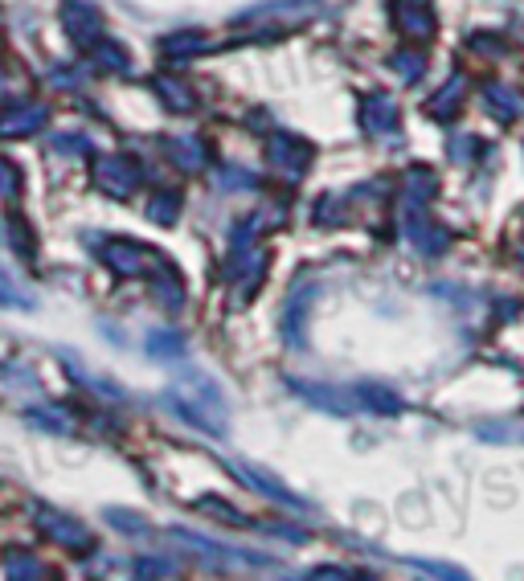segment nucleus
Wrapping results in <instances>:
<instances>
[{
    "label": "nucleus",
    "instance_id": "f257e3e1",
    "mask_svg": "<svg viewBox=\"0 0 524 581\" xmlns=\"http://www.w3.org/2000/svg\"><path fill=\"white\" fill-rule=\"evenodd\" d=\"M41 123H46V107H37V103H9L5 111H0V140L33 136Z\"/></svg>",
    "mask_w": 524,
    "mask_h": 581
},
{
    "label": "nucleus",
    "instance_id": "f03ea898",
    "mask_svg": "<svg viewBox=\"0 0 524 581\" xmlns=\"http://www.w3.org/2000/svg\"><path fill=\"white\" fill-rule=\"evenodd\" d=\"M0 307H33V299L17 287V279H9L5 266H0Z\"/></svg>",
    "mask_w": 524,
    "mask_h": 581
},
{
    "label": "nucleus",
    "instance_id": "7ed1b4c3",
    "mask_svg": "<svg viewBox=\"0 0 524 581\" xmlns=\"http://www.w3.org/2000/svg\"><path fill=\"white\" fill-rule=\"evenodd\" d=\"M17 185H21V176H13V164L0 160V189H5V193H17Z\"/></svg>",
    "mask_w": 524,
    "mask_h": 581
}]
</instances>
